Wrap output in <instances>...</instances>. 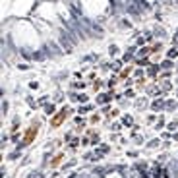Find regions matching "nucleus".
Instances as JSON below:
<instances>
[{
  "label": "nucleus",
  "instance_id": "c85d7f7f",
  "mask_svg": "<svg viewBox=\"0 0 178 178\" xmlns=\"http://www.w3.org/2000/svg\"><path fill=\"white\" fill-rule=\"evenodd\" d=\"M95 60H99V54H87L81 58V62H95Z\"/></svg>",
  "mask_w": 178,
  "mask_h": 178
},
{
  "label": "nucleus",
  "instance_id": "f8f14e48",
  "mask_svg": "<svg viewBox=\"0 0 178 178\" xmlns=\"http://www.w3.org/2000/svg\"><path fill=\"white\" fill-rule=\"evenodd\" d=\"M56 112H58V110H56V103H51V105H47V106H45V114H47L48 118H52Z\"/></svg>",
  "mask_w": 178,
  "mask_h": 178
},
{
  "label": "nucleus",
  "instance_id": "393cba45",
  "mask_svg": "<svg viewBox=\"0 0 178 178\" xmlns=\"http://www.w3.org/2000/svg\"><path fill=\"white\" fill-rule=\"evenodd\" d=\"M77 103L89 105V95H87V93H80V95H77Z\"/></svg>",
  "mask_w": 178,
  "mask_h": 178
},
{
  "label": "nucleus",
  "instance_id": "7c9ffc66",
  "mask_svg": "<svg viewBox=\"0 0 178 178\" xmlns=\"http://www.w3.org/2000/svg\"><path fill=\"white\" fill-rule=\"evenodd\" d=\"M168 110H176V101H172V99H167V110L165 112H168Z\"/></svg>",
  "mask_w": 178,
  "mask_h": 178
},
{
  "label": "nucleus",
  "instance_id": "ea45409f",
  "mask_svg": "<svg viewBox=\"0 0 178 178\" xmlns=\"http://www.w3.org/2000/svg\"><path fill=\"white\" fill-rule=\"evenodd\" d=\"M118 114H120V109H112V112H110V114L106 116V118H116Z\"/></svg>",
  "mask_w": 178,
  "mask_h": 178
},
{
  "label": "nucleus",
  "instance_id": "09e8293b",
  "mask_svg": "<svg viewBox=\"0 0 178 178\" xmlns=\"http://www.w3.org/2000/svg\"><path fill=\"white\" fill-rule=\"evenodd\" d=\"M176 109H178V101H176Z\"/></svg>",
  "mask_w": 178,
  "mask_h": 178
},
{
  "label": "nucleus",
  "instance_id": "79ce46f5",
  "mask_svg": "<svg viewBox=\"0 0 178 178\" xmlns=\"http://www.w3.org/2000/svg\"><path fill=\"white\" fill-rule=\"evenodd\" d=\"M126 155H128V157H132V159H136V157H138V155H139V153H138V151H128Z\"/></svg>",
  "mask_w": 178,
  "mask_h": 178
},
{
  "label": "nucleus",
  "instance_id": "c03bdc74",
  "mask_svg": "<svg viewBox=\"0 0 178 178\" xmlns=\"http://www.w3.org/2000/svg\"><path fill=\"white\" fill-rule=\"evenodd\" d=\"M37 87H39L37 81H29V89H37Z\"/></svg>",
  "mask_w": 178,
  "mask_h": 178
},
{
  "label": "nucleus",
  "instance_id": "9b49d317",
  "mask_svg": "<svg viewBox=\"0 0 178 178\" xmlns=\"http://www.w3.org/2000/svg\"><path fill=\"white\" fill-rule=\"evenodd\" d=\"M132 74H134V66H126L122 72L118 74V77H120V80H130V76H132Z\"/></svg>",
  "mask_w": 178,
  "mask_h": 178
},
{
  "label": "nucleus",
  "instance_id": "c756f323",
  "mask_svg": "<svg viewBox=\"0 0 178 178\" xmlns=\"http://www.w3.org/2000/svg\"><path fill=\"white\" fill-rule=\"evenodd\" d=\"M116 54H118V45H110L109 47V56H110V58H114Z\"/></svg>",
  "mask_w": 178,
  "mask_h": 178
},
{
  "label": "nucleus",
  "instance_id": "bb28decb",
  "mask_svg": "<svg viewBox=\"0 0 178 178\" xmlns=\"http://www.w3.org/2000/svg\"><path fill=\"white\" fill-rule=\"evenodd\" d=\"M91 87H93V91H101L105 85H103V81L101 80H95V81H91Z\"/></svg>",
  "mask_w": 178,
  "mask_h": 178
},
{
  "label": "nucleus",
  "instance_id": "423d86ee",
  "mask_svg": "<svg viewBox=\"0 0 178 178\" xmlns=\"http://www.w3.org/2000/svg\"><path fill=\"white\" fill-rule=\"evenodd\" d=\"M145 74L149 77H153V81H157V77L161 74V66H159V64H151L149 68H145Z\"/></svg>",
  "mask_w": 178,
  "mask_h": 178
},
{
  "label": "nucleus",
  "instance_id": "49530a36",
  "mask_svg": "<svg viewBox=\"0 0 178 178\" xmlns=\"http://www.w3.org/2000/svg\"><path fill=\"white\" fill-rule=\"evenodd\" d=\"M172 139H174V141H178V132H174V134H172Z\"/></svg>",
  "mask_w": 178,
  "mask_h": 178
},
{
  "label": "nucleus",
  "instance_id": "f03ea898",
  "mask_svg": "<svg viewBox=\"0 0 178 178\" xmlns=\"http://www.w3.org/2000/svg\"><path fill=\"white\" fill-rule=\"evenodd\" d=\"M72 112H76L72 106H60L58 112H56V114L51 118V130H56V128H60L70 116H72Z\"/></svg>",
  "mask_w": 178,
  "mask_h": 178
},
{
  "label": "nucleus",
  "instance_id": "9d476101",
  "mask_svg": "<svg viewBox=\"0 0 178 178\" xmlns=\"http://www.w3.org/2000/svg\"><path fill=\"white\" fill-rule=\"evenodd\" d=\"M80 145H81V138H80V136H76V138L66 145V149H68V151H76V149L80 147Z\"/></svg>",
  "mask_w": 178,
  "mask_h": 178
},
{
  "label": "nucleus",
  "instance_id": "6e6552de",
  "mask_svg": "<svg viewBox=\"0 0 178 178\" xmlns=\"http://www.w3.org/2000/svg\"><path fill=\"white\" fill-rule=\"evenodd\" d=\"M159 66H161V72H172V70H174V60L165 58V60L159 64Z\"/></svg>",
  "mask_w": 178,
  "mask_h": 178
},
{
  "label": "nucleus",
  "instance_id": "4468645a",
  "mask_svg": "<svg viewBox=\"0 0 178 178\" xmlns=\"http://www.w3.org/2000/svg\"><path fill=\"white\" fill-rule=\"evenodd\" d=\"M118 81H120V77H118V76H112V77H110V80L106 81L105 85H106V87H109L110 91H114V87H116V85H118Z\"/></svg>",
  "mask_w": 178,
  "mask_h": 178
},
{
  "label": "nucleus",
  "instance_id": "37998d69",
  "mask_svg": "<svg viewBox=\"0 0 178 178\" xmlns=\"http://www.w3.org/2000/svg\"><path fill=\"white\" fill-rule=\"evenodd\" d=\"M95 77H97V74H95V72H91V74L87 76V80H89V81H95Z\"/></svg>",
  "mask_w": 178,
  "mask_h": 178
},
{
  "label": "nucleus",
  "instance_id": "f704fd0d",
  "mask_svg": "<svg viewBox=\"0 0 178 178\" xmlns=\"http://www.w3.org/2000/svg\"><path fill=\"white\" fill-rule=\"evenodd\" d=\"M99 120H101V116H99V114H91L87 122H89L91 126H93V124H97V122H99Z\"/></svg>",
  "mask_w": 178,
  "mask_h": 178
},
{
  "label": "nucleus",
  "instance_id": "2eb2a0df",
  "mask_svg": "<svg viewBox=\"0 0 178 178\" xmlns=\"http://www.w3.org/2000/svg\"><path fill=\"white\" fill-rule=\"evenodd\" d=\"M147 105H149V99L147 97H138L136 99V109H145Z\"/></svg>",
  "mask_w": 178,
  "mask_h": 178
},
{
  "label": "nucleus",
  "instance_id": "72a5a7b5",
  "mask_svg": "<svg viewBox=\"0 0 178 178\" xmlns=\"http://www.w3.org/2000/svg\"><path fill=\"white\" fill-rule=\"evenodd\" d=\"M124 97L134 99V97H136V89H134V87H132V89H126V91H124Z\"/></svg>",
  "mask_w": 178,
  "mask_h": 178
},
{
  "label": "nucleus",
  "instance_id": "a211bd4d",
  "mask_svg": "<svg viewBox=\"0 0 178 178\" xmlns=\"http://www.w3.org/2000/svg\"><path fill=\"white\" fill-rule=\"evenodd\" d=\"M167 58L168 60H178V48L176 47H172V48H168V51H167Z\"/></svg>",
  "mask_w": 178,
  "mask_h": 178
},
{
  "label": "nucleus",
  "instance_id": "a18cd8bd",
  "mask_svg": "<svg viewBox=\"0 0 178 178\" xmlns=\"http://www.w3.org/2000/svg\"><path fill=\"white\" fill-rule=\"evenodd\" d=\"M74 77H76V80H81V77H83V72H81V70H80V72H76Z\"/></svg>",
  "mask_w": 178,
  "mask_h": 178
},
{
  "label": "nucleus",
  "instance_id": "20e7f679",
  "mask_svg": "<svg viewBox=\"0 0 178 178\" xmlns=\"http://www.w3.org/2000/svg\"><path fill=\"white\" fill-rule=\"evenodd\" d=\"M151 110L153 112H165L167 110V99H153L151 101Z\"/></svg>",
  "mask_w": 178,
  "mask_h": 178
},
{
  "label": "nucleus",
  "instance_id": "f257e3e1",
  "mask_svg": "<svg viewBox=\"0 0 178 178\" xmlns=\"http://www.w3.org/2000/svg\"><path fill=\"white\" fill-rule=\"evenodd\" d=\"M39 128H41V120L39 118H33L31 120V124H29V128L25 130V134L21 136V139H19V143L16 145V149H25L27 145H31L33 141H35V138L39 136Z\"/></svg>",
  "mask_w": 178,
  "mask_h": 178
},
{
  "label": "nucleus",
  "instance_id": "6ab92c4d",
  "mask_svg": "<svg viewBox=\"0 0 178 178\" xmlns=\"http://www.w3.org/2000/svg\"><path fill=\"white\" fill-rule=\"evenodd\" d=\"M93 109H95V105H91V103H89V105H83V106H80V109H77V112H80L81 116H85L89 110H93Z\"/></svg>",
  "mask_w": 178,
  "mask_h": 178
},
{
  "label": "nucleus",
  "instance_id": "1a4fd4ad",
  "mask_svg": "<svg viewBox=\"0 0 178 178\" xmlns=\"http://www.w3.org/2000/svg\"><path fill=\"white\" fill-rule=\"evenodd\" d=\"M151 31H153V37H159V41L167 37V29H165V27H163V25H155Z\"/></svg>",
  "mask_w": 178,
  "mask_h": 178
},
{
  "label": "nucleus",
  "instance_id": "ddd939ff",
  "mask_svg": "<svg viewBox=\"0 0 178 178\" xmlns=\"http://www.w3.org/2000/svg\"><path fill=\"white\" fill-rule=\"evenodd\" d=\"M161 145H163L161 138H153V139L147 141V149H157V147H161Z\"/></svg>",
  "mask_w": 178,
  "mask_h": 178
},
{
  "label": "nucleus",
  "instance_id": "4be33fe9",
  "mask_svg": "<svg viewBox=\"0 0 178 178\" xmlns=\"http://www.w3.org/2000/svg\"><path fill=\"white\" fill-rule=\"evenodd\" d=\"M74 124H76V126H83V128H85L89 122H87V120H85L81 114H77V116H74Z\"/></svg>",
  "mask_w": 178,
  "mask_h": 178
},
{
  "label": "nucleus",
  "instance_id": "4c0bfd02",
  "mask_svg": "<svg viewBox=\"0 0 178 178\" xmlns=\"http://www.w3.org/2000/svg\"><path fill=\"white\" fill-rule=\"evenodd\" d=\"M110 130L112 132H120V130H122V122H114V124L110 126Z\"/></svg>",
  "mask_w": 178,
  "mask_h": 178
},
{
  "label": "nucleus",
  "instance_id": "412c9836",
  "mask_svg": "<svg viewBox=\"0 0 178 178\" xmlns=\"http://www.w3.org/2000/svg\"><path fill=\"white\" fill-rule=\"evenodd\" d=\"M122 126L134 128V118H132V114H124V116H122Z\"/></svg>",
  "mask_w": 178,
  "mask_h": 178
},
{
  "label": "nucleus",
  "instance_id": "aec40b11",
  "mask_svg": "<svg viewBox=\"0 0 178 178\" xmlns=\"http://www.w3.org/2000/svg\"><path fill=\"white\" fill-rule=\"evenodd\" d=\"M116 23H118V27H122V29H132V27H134V25H132V21H128L126 18H122V19H118Z\"/></svg>",
  "mask_w": 178,
  "mask_h": 178
},
{
  "label": "nucleus",
  "instance_id": "473e14b6",
  "mask_svg": "<svg viewBox=\"0 0 178 178\" xmlns=\"http://www.w3.org/2000/svg\"><path fill=\"white\" fill-rule=\"evenodd\" d=\"M16 68H18V70H21V72H27V70H31V66H29L27 62H19Z\"/></svg>",
  "mask_w": 178,
  "mask_h": 178
},
{
  "label": "nucleus",
  "instance_id": "7ed1b4c3",
  "mask_svg": "<svg viewBox=\"0 0 178 178\" xmlns=\"http://www.w3.org/2000/svg\"><path fill=\"white\" fill-rule=\"evenodd\" d=\"M114 91H105V93H99L97 99H95V106H106L114 101Z\"/></svg>",
  "mask_w": 178,
  "mask_h": 178
},
{
  "label": "nucleus",
  "instance_id": "a878e982",
  "mask_svg": "<svg viewBox=\"0 0 178 178\" xmlns=\"http://www.w3.org/2000/svg\"><path fill=\"white\" fill-rule=\"evenodd\" d=\"M76 165H77V159H72V161L64 163V165H62V170H70V168H74Z\"/></svg>",
  "mask_w": 178,
  "mask_h": 178
},
{
  "label": "nucleus",
  "instance_id": "e433bc0d",
  "mask_svg": "<svg viewBox=\"0 0 178 178\" xmlns=\"http://www.w3.org/2000/svg\"><path fill=\"white\" fill-rule=\"evenodd\" d=\"M157 120H159L157 114H149V116H147V122H149V124H157Z\"/></svg>",
  "mask_w": 178,
  "mask_h": 178
},
{
  "label": "nucleus",
  "instance_id": "0eeeda50",
  "mask_svg": "<svg viewBox=\"0 0 178 178\" xmlns=\"http://www.w3.org/2000/svg\"><path fill=\"white\" fill-rule=\"evenodd\" d=\"M87 87V81H80V80H76L70 83V91H81L83 93V89Z\"/></svg>",
  "mask_w": 178,
  "mask_h": 178
},
{
  "label": "nucleus",
  "instance_id": "a19ab883",
  "mask_svg": "<svg viewBox=\"0 0 178 178\" xmlns=\"http://www.w3.org/2000/svg\"><path fill=\"white\" fill-rule=\"evenodd\" d=\"M81 145H83V147L91 145V141H89V136H83V138H81Z\"/></svg>",
  "mask_w": 178,
  "mask_h": 178
},
{
  "label": "nucleus",
  "instance_id": "b1692460",
  "mask_svg": "<svg viewBox=\"0 0 178 178\" xmlns=\"http://www.w3.org/2000/svg\"><path fill=\"white\" fill-rule=\"evenodd\" d=\"M165 126H167V122H165V116H161V118L157 120V124L153 126V130H157V132H159V130H163Z\"/></svg>",
  "mask_w": 178,
  "mask_h": 178
},
{
  "label": "nucleus",
  "instance_id": "dca6fc26",
  "mask_svg": "<svg viewBox=\"0 0 178 178\" xmlns=\"http://www.w3.org/2000/svg\"><path fill=\"white\" fill-rule=\"evenodd\" d=\"M122 64H124L122 60H114V62H112V66H110V70H112L114 74H120V72L124 70V68H122Z\"/></svg>",
  "mask_w": 178,
  "mask_h": 178
},
{
  "label": "nucleus",
  "instance_id": "f3484780",
  "mask_svg": "<svg viewBox=\"0 0 178 178\" xmlns=\"http://www.w3.org/2000/svg\"><path fill=\"white\" fill-rule=\"evenodd\" d=\"M163 48H165V45H163V41H159V43H155V45L151 47V56H155V54H159Z\"/></svg>",
  "mask_w": 178,
  "mask_h": 178
},
{
  "label": "nucleus",
  "instance_id": "cd10ccee",
  "mask_svg": "<svg viewBox=\"0 0 178 178\" xmlns=\"http://www.w3.org/2000/svg\"><path fill=\"white\" fill-rule=\"evenodd\" d=\"M178 128V120H170V122L167 124V130L170 132V134H174V130Z\"/></svg>",
  "mask_w": 178,
  "mask_h": 178
},
{
  "label": "nucleus",
  "instance_id": "39448f33",
  "mask_svg": "<svg viewBox=\"0 0 178 178\" xmlns=\"http://www.w3.org/2000/svg\"><path fill=\"white\" fill-rule=\"evenodd\" d=\"M64 157H66L64 153H56L54 157L51 159V163H48V168H51V170H56L58 167H62V165H64Z\"/></svg>",
  "mask_w": 178,
  "mask_h": 178
},
{
  "label": "nucleus",
  "instance_id": "c9c22d12",
  "mask_svg": "<svg viewBox=\"0 0 178 178\" xmlns=\"http://www.w3.org/2000/svg\"><path fill=\"white\" fill-rule=\"evenodd\" d=\"M18 157H21V151H19V149H16L14 153H10V155H8V159H10V161H16Z\"/></svg>",
  "mask_w": 178,
  "mask_h": 178
},
{
  "label": "nucleus",
  "instance_id": "58836bf2",
  "mask_svg": "<svg viewBox=\"0 0 178 178\" xmlns=\"http://www.w3.org/2000/svg\"><path fill=\"white\" fill-rule=\"evenodd\" d=\"M8 109H10V103L2 101V114H8Z\"/></svg>",
  "mask_w": 178,
  "mask_h": 178
},
{
  "label": "nucleus",
  "instance_id": "5701e85b",
  "mask_svg": "<svg viewBox=\"0 0 178 178\" xmlns=\"http://www.w3.org/2000/svg\"><path fill=\"white\" fill-rule=\"evenodd\" d=\"M25 103L29 105V109H33V110H35V109L39 106V105H37V101H35V99H33L31 95H27V97H25Z\"/></svg>",
  "mask_w": 178,
  "mask_h": 178
},
{
  "label": "nucleus",
  "instance_id": "2f4dec72",
  "mask_svg": "<svg viewBox=\"0 0 178 178\" xmlns=\"http://www.w3.org/2000/svg\"><path fill=\"white\" fill-rule=\"evenodd\" d=\"M143 77H145V72L141 68H138L136 72H134V80H143Z\"/></svg>",
  "mask_w": 178,
  "mask_h": 178
},
{
  "label": "nucleus",
  "instance_id": "de8ad7c7",
  "mask_svg": "<svg viewBox=\"0 0 178 178\" xmlns=\"http://www.w3.org/2000/svg\"><path fill=\"white\" fill-rule=\"evenodd\" d=\"M174 95H176V97H178V87H176V89H174Z\"/></svg>",
  "mask_w": 178,
  "mask_h": 178
}]
</instances>
